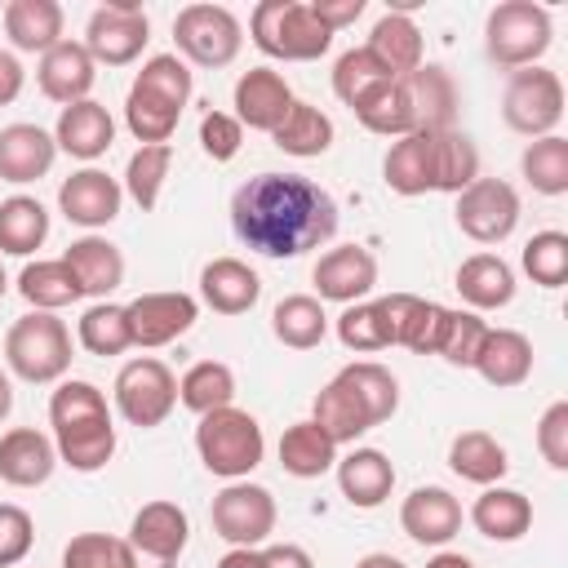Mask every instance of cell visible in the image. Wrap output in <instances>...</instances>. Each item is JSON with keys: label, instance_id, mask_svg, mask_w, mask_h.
Listing matches in <instances>:
<instances>
[{"label": "cell", "instance_id": "cell-1", "mask_svg": "<svg viewBox=\"0 0 568 568\" xmlns=\"http://www.w3.org/2000/svg\"><path fill=\"white\" fill-rule=\"evenodd\" d=\"M231 231L262 257H302L337 235V200L302 173H257L231 195Z\"/></svg>", "mask_w": 568, "mask_h": 568}, {"label": "cell", "instance_id": "cell-2", "mask_svg": "<svg viewBox=\"0 0 568 568\" xmlns=\"http://www.w3.org/2000/svg\"><path fill=\"white\" fill-rule=\"evenodd\" d=\"M479 178V151L462 129H417L408 138H395L382 160V182L395 195H426L448 191L462 195Z\"/></svg>", "mask_w": 568, "mask_h": 568}, {"label": "cell", "instance_id": "cell-3", "mask_svg": "<svg viewBox=\"0 0 568 568\" xmlns=\"http://www.w3.org/2000/svg\"><path fill=\"white\" fill-rule=\"evenodd\" d=\"M49 426L58 462H67L80 475H93L115 457V422L106 395L93 382H58V390L49 395Z\"/></svg>", "mask_w": 568, "mask_h": 568}, {"label": "cell", "instance_id": "cell-4", "mask_svg": "<svg viewBox=\"0 0 568 568\" xmlns=\"http://www.w3.org/2000/svg\"><path fill=\"white\" fill-rule=\"evenodd\" d=\"M191 67L178 53H155L142 62V71L129 84L124 98V124L142 146H160L178 133V120L191 102Z\"/></svg>", "mask_w": 568, "mask_h": 568}, {"label": "cell", "instance_id": "cell-5", "mask_svg": "<svg viewBox=\"0 0 568 568\" xmlns=\"http://www.w3.org/2000/svg\"><path fill=\"white\" fill-rule=\"evenodd\" d=\"M248 36L266 58L280 62H315L333 44V31L315 18L311 0H262L248 13Z\"/></svg>", "mask_w": 568, "mask_h": 568}, {"label": "cell", "instance_id": "cell-6", "mask_svg": "<svg viewBox=\"0 0 568 568\" xmlns=\"http://www.w3.org/2000/svg\"><path fill=\"white\" fill-rule=\"evenodd\" d=\"M4 364L31 386L62 382L71 368V328L53 311H27L4 333Z\"/></svg>", "mask_w": 568, "mask_h": 568}, {"label": "cell", "instance_id": "cell-7", "mask_svg": "<svg viewBox=\"0 0 568 568\" xmlns=\"http://www.w3.org/2000/svg\"><path fill=\"white\" fill-rule=\"evenodd\" d=\"M195 453L204 462L209 475L217 479H248L257 466H262V453H266V435L257 426L253 413L226 404V408H213L200 417L195 426Z\"/></svg>", "mask_w": 568, "mask_h": 568}, {"label": "cell", "instance_id": "cell-8", "mask_svg": "<svg viewBox=\"0 0 568 568\" xmlns=\"http://www.w3.org/2000/svg\"><path fill=\"white\" fill-rule=\"evenodd\" d=\"M555 27H550V9L532 4V0H501L497 9H488L484 22V53L493 67L501 71H519V67H537V58L550 49Z\"/></svg>", "mask_w": 568, "mask_h": 568}, {"label": "cell", "instance_id": "cell-9", "mask_svg": "<svg viewBox=\"0 0 568 568\" xmlns=\"http://www.w3.org/2000/svg\"><path fill=\"white\" fill-rule=\"evenodd\" d=\"M111 395H115V413H120L129 426L151 430V426H160V422L178 408V377H173V368H169L164 359L138 355V359H129V364L115 373Z\"/></svg>", "mask_w": 568, "mask_h": 568}, {"label": "cell", "instance_id": "cell-10", "mask_svg": "<svg viewBox=\"0 0 568 568\" xmlns=\"http://www.w3.org/2000/svg\"><path fill=\"white\" fill-rule=\"evenodd\" d=\"M501 120L524 138H550L564 120V80L550 67H519L501 93Z\"/></svg>", "mask_w": 568, "mask_h": 568}, {"label": "cell", "instance_id": "cell-11", "mask_svg": "<svg viewBox=\"0 0 568 568\" xmlns=\"http://www.w3.org/2000/svg\"><path fill=\"white\" fill-rule=\"evenodd\" d=\"M173 40L182 62L195 67H231L240 44H244V27L226 4H186L173 18Z\"/></svg>", "mask_w": 568, "mask_h": 568}, {"label": "cell", "instance_id": "cell-12", "mask_svg": "<svg viewBox=\"0 0 568 568\" xmlns=\"http://www.w3.org/2000/svg\"><path fill=\"white\" fill-rule=\"evenodd\" d=\"M146 40H151L146 9L138 0H106L89 13L80 44L98 67H129L133 58H142Z\"/></svg>", "mask_w": 568, "mask_h": 568}, {"label": "cell", "instance_id": "cell-13", "mask_svg": "<svg viewBox=\"0 0 568 568\" xmlns=\"http://www.w3.org/2000/svg\"><path fill=\"white\" fill-rule=\"evenodd\" d=\"M213 532L226 546H262L275 532V497L262 484L248 479H231L217 497H213Z\"/></svg>", "mask_w": 568, "mask_h": 568}, {"label": "cell", "instance_id": "cell-14", "mask_svg": "<svg viewBox=\"0 0 568 568\" xmlns=\"http://www.w3.org/2000/svg\"><path fill=\"white\" fill-rule=\"evenodd\" d=\"M457 226L475 244H501L519 226V191L501 178H475L457 195Z\"/></svg>", "mask_w": 568, "mask_h": 568}, {"label": "cell", "instance_id": "cell-15", "mask_svg": "<svg viewBox=\"0 0 568 568\" xmlns=\"http://www.w3.org/2000/svg\"><path fill=\"white\" fill-rule=\"evenodd\" d=\"M129 315V337L142 351L169 346L182 333H191V324L200 320V302L191 293H142L124 306Z\"/></svg>", "mask_w": 568, "mask_h": 568}, {"label": "cell", "instance_id": "cell-16", "mask_svg": "<svg viewBox=\"0 0 568 568\" xmlns=\"http://www.w3.org/2000/svg\"><path fill=\"white\" fill-rule=\"evenodd\" d=\"M120 204H124V186L102 173V169H75L71 178H62L58 186V209L67 222L84 226V231H98V226H111L120 217Z\"/></svg>", "mask_w": 568, "mask_h": 568}, {"label": "cell", "instance_id": "cell-17", "mask_svg": "<svg viewBox=\"0 0 568 568\" xmlns=\"http://www.w3.org/2000/svg\"><path fill=\"white\" fill-rule=\"evenodd\" d=\"M315 293L320 302H342V306H355L373 293L377 284V257L364 248V244H337L328 253H320L315 271Z\"/></svg>", "mask_w": 568, "mask_h": 568}, {"label": "cell", "instance_id": "cell-18", "mask_svg": "<svg viewBox=\"0 0 568 568\" xmlns=\"http://www.w3.org/2000/svg\"><path fill=\"white\" fill-rule=\"evenodd\" d=\"M186 537H191V519L178 501L169 497H155L146 501L133 524H129V546L138 559H155V564H178V555L186 550Z\"/></svg>", "mask_w": 568, "mask_h": 568}, {"label": "cell", "instance_id": "cell-19", "mask_svg": "<svg viewBox=\"0 0 568 568\" xmlns=\"http://www.w3.org/2000/svg\"><path fill=\"white\" fill-rule=\"evenodd\" d=\"M98 80V62L89 58V49L80 40H58L49 53H40V67H36V84L49 102L58 106H71V102H84L89 89Z\"/></svg>", "mask_w": 568, "mask_h": 568}, {"label": "cell", "instance_id": "cell-20", "mask_svg": "<svg viewBox=\"0 0 568 568\" xmlns=\"http://www.w3.org/2000/svg\"><path fill=\"white\" fill-rule=\"evenodd\" d=\"M399 528L417 546H448L462 532V501L448 488H439V484H422V488H413L404 497Z\"/></svg>", "mask_w": 568, "mask_h": 568}, {"label": "cell", "instance_id": "cell-21", "mask_svg": "<svg viewBox=\"0 0 568 568\" xmlns=\"http://www.w3.org/2000/svg\"><path fill=\"white\" fill-rule=\"evenodd\" d=\"M235 120L257 129V133H275V124L288 115L293 106V89L275 67H248L235 80Z\"/></svg>", "mask_w": 568, "mask_h": 568}, {"label": "cell", "instance_id": "cell-22", "mask_svg": "<svg viewBox=\"0 0 568 568\" xmlns=\"http://www.w3.org/2000/svg\"><path fill=\"white\" fill-rule=\"evenodd\" d=\"M58 466L53 435L36 426H13L0 435V479L9 488H40Z\"/></svg>", "mask_w": 568, "mask_h": 568}, {"label": "cell", "instance_id": "cell-23", "mask_svg": "<svg viewBox=\"0 0 568 568\" xmlns=\"http://www.w3.org/2000/svg\"><path fill=\"white\" fill-rule=\"evenodd\" d=\"M53 142L58 151H67L71 160H98L111 151L115 142V120L102 102L84 98V102H71L58 111V124H53Z\"/></svg>", "mask_w": 568, "mask_h": 568}, {"label": "cell", "instance_id": "cell-24", "mask_svg": "<svg viewBox=\"0 0 568 568\" xmlns=\"http://www.w3.org/2000/svg\"><path fill=\"white\" fill-rule=\"evenodd\" d=\"M53 160H58V142L40 124H4L0 129V182H13V186L40 182L53 169Z\"/></svg>", "mask_w": 568, "mask_h": 568}, {"label": "cell", "instance_id": "cell-25", "mask_svg": "<svg viewBox=\"0 0 568 568\" xmlns=\"http://www.w3.org/2000/svg\"><path fill=\"white\" fill-rule=\"evenodd\" d=\"M404 93H408V102H413V120H417V129H430V133H439V129H457L453 120H457L462 93H457L448 67H439V62H422L417 71L404 75Z\"/></svg>", "mask_w": 568, "mask_h": 568}, {"label": "cell", "instance_id": "cell-26", "mask_svg": "<svg viewBox=\"0 0 568 568\" xmlns=\"http://www.w3.org/2000/svg\"><path fill=\"white\" fill-rule=\"evenodd\" d=\"M453 288L462 293L466 311H501L515 302V271L510 262H501L497 253H470L457 275H453Z\"/></svg>", "mask_w": 568, "mask_h": 568}, {"label": "cell", "instance_id": "cell-27", "mask_svg": "<svg viewBox=\"0 0 568 568\" xmlns=\"http://www.w3.org/2000/svg\"><path fill=\"white\" fill-rule=\"evenodd\" d=\"M200 297L209 311L217 315H244L257 306L262 297V280L248 262L240 257H213L204 271H200Z\"/></svg>", "mask_w": 568, "mask_h": 568}, {"label": "cell", "instance_id": "cell-28", "mask_svg": "<svg viewBox=\"0 0 568 568\" xmlns=\"http://www.w3.org/2000/svg\"><path fill=\"white\" fill-rule=\"evenodd\" d=\"M62 262L80 280L84 297L106 302V293H115L124 284V253L106 235H80V240H71L67 253H62Z\"/></svg>", "mask_w": 568, "mask_h": 568}, {"label": "cell", "instance_id": "cell-29", "mask_svg": "<svg viewBox=\"0 0 568 568\" xmlns=\"http://www.w3.org/2000/svg\"><path fill=\"white\" fill-rule=\"evenodd\" d=\"M333 470H337L342 497L351 506H359V510L382 506L390 497V488H395V466H390V457L382 448H351L346 457H337Z\"/></svg>", "mask_w": 568, "mask_h": 568}, {"label": "cell", "instance_id": "cell-30", "mask_svg": "<svg viewBox=\"0 0 568 568\" xmlns=\"http://www.w3.org/2000/svg\"><path fill=\"white\" fill-rule=\"evenodd\" d=\"M475 373L497 390L524 386L532 377V342L519 328H488V337L475 355Z\"/></svg>", "mask_w": 568, "mask_h": 568}, {"label": "cell", "instance_id": "cell-31", "mask_svg": "<svg viewBox=\"0 0 568 568\" xmlns=\"http://www.w3.org/2000/svg\"><path fill=\"white\" fill-rule=\"evenodd\" d=\"M470 524L479 537L488 541H519L528 528H532V501L519 493V488H501V484H488L475 506H470Z\"/></svg>", "mask_w": 568, "mask_h": 568}, {"label": "cell", "instance_id": "cell-32", "mask_svg": "<svg viewBox=\"0 0 568 568\" xmlns=\"http://www.w3.org/2000/svg\"><path fill=\"white\" fill-rule=\"evenodd\" d=\"M311 422L342 448V444H355L359 435H368L377 422H373V413L364 408V399L342 382V377H333L320 395H315V404H311Z\"/></svg>", "mask_w": 568, "mask_h": 568}, {"label": "cell", "instance_id": "cell-33", "mask_svg": "<svg viewBox=\"0 0 568 568\" xmlns=\"http://www.w3.org/2000/svg\"><path fill=\"white\" fill-rule=\"evenodd\" d=\"M364 49H368L395 80H404L408 71H417V67L426 62V58H422V31H417V22H413L404 9L382 13V18L373 22Z\"/></svg>", "mask_w": 568, "mask_h": 568}, {"label": "cell", "instance_id": "cell-34", "mask_svg": "<svg viewBox=\"0 0 568 568\" xmlns=\"http://www.w3.org/2000/svg\"><path fill=\"white\" fill-rule=\"evenodd\" d=\"M4 36L18 53H49L62 40V4L58 0H9Z\"/></svg>", "mask_w": 568, "mask_h": 568}, {"label": "cell", "instance_id": "cell-35", "mask_svg": "<svg viewBox=\"0 0 568 568\" xmlns=\"http://www.w3.org/2000/svg\"><path fill=\"white\" fill-rule=\"evenodd\" d=\"M351 111H355V120H359L368 133H377V138H408V133H417V120H413V102H408V93H404V80H382V84H373L364 98L351 102Z\"/></svg>", "mask_w": 568, "mask_h": 568}, {"label": "cell", "instance_id": "cell-36", "mask_svg": "<svg viewBox=\"0 0 568 568\" xmlns=\"http://www.w3.org/2000/svg\"><path fill=\"white\" fill-rule=\"evenodd\" d=\"M271 333L275 342H284L288 351H315L328 337V311L320 297L311 293H288L275 302L271 311Z\"/></svg>", "mask_w": 568, "mask_h": 568}, {"label": "cell", "instance_id": "cell-37", "mask_svg": "<svg viewBox=\"0 0 568 568\" xmlns=\"http://www.w3.org/2000/svg\"><path fill=\"white\" fill-rule=\"evenodd\" d=\"M280 466L293 475V479H320L337 466V444L306 417V422H293L284 435H280Z\"/></svg>", "mask_w": 568, "mask_h": 568}, {"label": "cell", "instance_id": "cell-38", "mask_svg": "<svg viewBox=\"0 0 568 568\" xmlns=\"http://www.w3.org/2000/svg\"><path fill=\"white\" fill-rule=\"evenodd\" d=\"M18 293H22V302H27L31 311H53V315H58L62 306H71V302L84 297L80 280L71 275V266H67L62 257L27 262L22 275H18Z\"/></svg>", "mask_w": 568, "mask_h": 568}, {"label": "cell", "instance_id": "cell-39", "mask_svg": "<svg viewBox=\"0 0 568 568\" xmlns=\"http://www.w3.org/2000/svg\"><path fill=\"white\" fill-rule=\"evenodd\" d=\"M271 142L284 151V155H297V160H315L333 146V120L315 106V102H297L288 106V115L275 124Z\"/></svg>", "mask_w": 568, "mask_h": 568}, {"label": "cell", "instance_id": "cell-40", "mask_svg": "<svg viewBox=\"0 0 568 568\" xmlns=\"http://www.w3.org/2000/svg\"><path fill=\"white\" fill-rule=\"evenodd\" d=\"M448 466H453V475H462L466 484H479V488L501 484V475L510 470L506 448H501L488 430H462V435H453V444H448Z\"/></svg>", "mask_w": 568, "mask_h": 568}, {"label": "cell", "instance_id": "cell-41", "mask_svg": "<svg viewBox=\"0 0 568 568\" xmlns=\"http://www.w3.org/2000/svg\"><path fill=\"white\" fill-rule=\"evenodd\" d=\"M44 240H49V209L36 195L0 200V253L31 257Z\"/></svg>", "mask_w": 568, "mask_h": 568}, {"label": "cell", "instance_id": "cell-42", "mask_svg": "<svg viewBox=\"0 0 568 568\" xmlns=\"http://www.w3.org/2000/svg\"><path fill=\"white\" fill-rule=\"evenodd\" d=\"M231 399H235V373L222 359H200L178 377V404L191 408L195 417H204L213 408H226Z\"/></svg>", "mask_w": 568, "mask_h": 568}, {"label": "cell", "instance_id": "cell-43", "mask_svg": "<svg viewBox=\"0 0 568 568\" xmlns=\"http://www.w3.org/2000/svg\"><path fill=\"white\" fill-rule=\"evenodd\" d=\"M519 173L537 195H568V138H532L519 155Z\"/></svg>", "mask_w": 568, "mask_h": 568}, {"label": "cell", "instance_id": "cell-44", "mask_svg": "<svg viewBox=\"0 0 568 568\" xmlns=\"http://www.w3.org/2000/svg\"><path fill=\"white\" fill-rule=\"evenodd\" d=\"M337 377L364 399V408L373 413L377 426L395 417V408H399V382H395V373H390L386 364H377V359H355V364L337 368Z\"/></svg>", "mask_w": 568, "mask_h": 568}, {"label": "cell", "instance_id": "cell-45", "mask_svg": "<svg viewBox=\"0 0 568 568\" xmlns=\"http://www.w3.org/2000/svg\"><path fill=\"white\" fill-rule=\"evenodd\" d=\"M169 164H173V146H169V142H160V146H138V151L129 155V164H124V182H120V186H124V195H129L142 213H151V209L160 204Z\"/></svg>", "mask_w": 568, "mask_h": 568}, {"label": "cell", "instance_id": "cell-46", "mask_svg": "<svg viewBox=\"0 0 568 568\" xmlns=\"http://www.w3.org/2000/svg\"><path fill=\"white\" fill-rule=\"evenodd\" d=\"M75 337H80V346H84L89 355H120V351L133 346V337H129V315H124V306H115V302H93V306H84V315H80V324H75Z\"/></svg>", "mask_w": 568, "mask_h": 568}, {"label": "cell", "instance_id": "cell-47", "mask_svg": "<svg viewBox=\"0 0 568 568\" xmlns=\"http://www.w3.org/2000/svg\"><path fill=\"white\" fill-rule=\"evenodd\" d=\"M62 568H138V555L124 537L111 532H75L62 550Z\"/></svg>", "mask_w": 568, "mask_h": 568}, {"label": "cell", "instance_id": "cell-48", "mask_svg": "<svg viewBox=\"0 0 568 568\" xmlns=\"http://www.w3.org/2000/svg\"><path fill=\"white\" fill-rule=\"evenodd\" d=\"M519 262H524V271H528L532 284L559 288V284L568 280V235H564V231H537V235L524 244Z\"/></svg>", "mask_w": 568, "mask_h": 568}, {"label": "cell", "instance_id": "cell-49", "mask_svg": "<svg viewBox=\"0 0 568 568\" xmlns=\"http://www.w3.org/2000/svg\"><path fill=\"white\" fill-rule=\"evenodd\" d=\"M488 337V324L475 315V311H453L448 306V324H444V337H439V359L453 364V368H475V355Z\"/></svg>", "mask_w": 568, "mask_h": 568}, {"label": "cell", "instance_id": "cell-50", "mask_svg": "<svg viewBox=\"0 0 568 568\" xmlns=\"http://www.w3.org/2000/svg\"><path fill=\"white\" fill-rule=\"evenodd\" d=\"M382 80H395V75H390L364 44H359V49H346V53L333 62V93H337L346 106H351L355 98H364V93H368L373 84H382Z\"/></svg>", "mask_w": 568, "mask_h": 568}, {"label": "cell", "instance_id": "cell-51", "mask_svg": "<svg viewBox=\"0 0 568 568\" xmlns=\"http://www.w3.org/2000/svg\"><path fill=\"white\" fill-rule=\"evenodd\" d=\"M444 324H448V306L426 302V297H413L408 320H404L395 346H408L413 355H435L439 351V337H444Z\"/></svg>", "mask_w": 568, "mask_h": 568}, {"label": "cell", "instance_id": "cell-52", "mask_svg": "<svg viewBox=\"0 0 568 568\" xmlns=\"http://www.w3.org/2000/svg\"><path fill=\"white\" fill-rule=\"evenodd\" d=\"M337 342H342L346 351H359V355H368V351H386L390 342H386L377 302H355V306H346V311L337 315Z\"/></svg>", "mask_w": 568, "mask_h": 568}, {"label": "cell", "instance_id": "cell-53", "mask_svg": "<svg viewBox=\"0 0 568 568\" xmlns=\"http://www.w3.org/2000/svg\"><path fill=\"white\" fill-rule=\"evenodd\" d=\"M31 541H36V519L13 506V501H0V568H13L31 555Z\"/></svg>", "mask_w": 568, "mask_h": 568}, {"label": "cell", "instance_id": "cell-54", "mask_svg": "<svg viewBox=\"0 0 568 568\" xmlns=\"http://www.w3.org/2000/svg\"><path fill=\"white\" fill-rule=\"evenodd\" d=\"M240 142H244V124H240L235 115H226V111H204V120H200V146H204L209 160H217V164L235 160V155H240Z\"/></svg>", "mask_w": 568, "mask_h": 568}, {"label": "cell", "instance_id": "cell-55", "mask_svg": "<svg viewBox=\"0 0 568 568\" xmlns=\"http://www.w3.org/2000/svg\"><path fill=\"white\" fill-rule=\"evenodd\" d=\"M537 453L550 470H568V399H555L537 422Z\"/></svg>", "mask_w": 568, "mask_h": 568}, {"label": "cell", "instance_id": "cell-56", "mask_svg": "<svg viewBox=\"0 0 568 568\" xmlns=\"http://www.w3.org/2000/svg\"><path fill=\"white\" fill-rule=\"evenodd\" d=\"M311 9H315V18L337 36L342 27H351V22L364 13V0H311Z\"/></svg>", "mask_w": 568, "mask_h": 568}, {"label": "cell", "instance_id": "cell-57", "mask_svg": "<svg viewBox=\"0 0 568 568\" xmlns=\"http://www.w3.org/2000/svg\"><path fill=\"white\" fill-rule=\"evenodd\" d=\"M22 84H27V71H22V62H18L9 49H0V106L18 102Z\"/></svg>", "mask_w": 568, "mask_h": 568}, {"label": "cell", "instance_id": "cell-58", "mask_svg": "<svg viewBox=\"0 0 568 568\" xmlns=\"http://www.w3.org/2000/svg\"><path fill=\"white\" fill-rule=\"evenodd\" d=\"M262 555H266V568H315V559L302 546H293V541H275Z\"/></svg>", "mask_w": 568, "mask_h": 568}, {"label": "cell", "instance_id": "cell-59", "mask_svg": "<svg viewBox=\"0 0 568 568\" xmlns=\"http://www.w3.org/2000/svg\"><path fill=\"white\" fill-rule=\"evenodd\" d=\"M217 568H266V555H262V546H231L217 559Z\"/></svg>", "mask_w": 568, "mask_h": 568}, {"label": "cell", "instance_id": "cell-60", "mask_svg": "<svg viewBox=\"0 0 568 568\" xmlns=\"http://www.w3.org/2000/svg\"><path fill=\"white\" fill-rule=\"evenodd\" d=\"M426 568H475V564H470L462 550H439V555L426 559Z\"/></svg>", "mask_w": 568, "mask_h": 568}, {"label": "cell", "instance_id": "cell-61", "mask_svg": "<svg viewBox=\"0 0 568 568\" xmlns=\"http://www.w3.org/2000/svg\"><path fill=\"white\" fill-rule=\"evenodd\" d=\"M355 568H408V564H404V559H395V555H386V550H373V555L355 559Z\"/></svg>", "mask_w": 568, "mask_h": 568}, {"label": "cell", "instance_id": "cell-62", "mask_svg": "<svg viewBox=\"0 0 568 568\" xmlns=\"http://www.w3.org/2000/svg\"><path fill=\"white\" fill-rule=\"evenodd\" d=\"M13 413V382H9V373L0 368V422Z\"/></svg>", "mask_w": 568, "mask_h": 568}, {"label": "cell", "instance_id": "cell-63", "mask_svg": "<svg viewBox=\"0 0 568 568\" xmlns=\"http://www.w3.org/2000/svg\"><path fill=\"white\" fill-rule=\"evenodd\" d=\"M9 293V275H4V266H0V297Z\"/></svg>", "mask_w": 568, "mask_h": 568}]
</instances>
